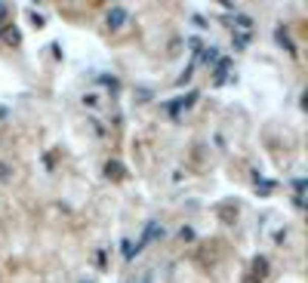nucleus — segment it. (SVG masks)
<instances>
[{
    "label": "nucleus",
    "instance_id": "obj_1",
    "mask_svg": "<svg viewBox=\"0 0 308 283\" xmlns=\"http://www.w3.org/2000/svg\"><path fill=\"white\" fill-rule=\"evenodd\" d=\"M105 179H111V182H124L127 179V170H124L121 160H108L105 164Z\"/></svg>",
    "mask_w": 308,
    "mask_h": 283
},
{
    "label": "nucleus",
    "instance_id": "obj_2",
    "mask_svg": "<svg viewBox=\"0 0 308 283\" xmlns=\"http://www.w3.org/2000/svg\"><path fill=\"white\" fill-rule=\"evenodd\" d=\"M268 271H272V265H268V259H265V256H256V259H253V277H256V280L262 283V280L268 277Z\"/></svg>",
    "mask_w": 308,
    "mask_h": 283
},
{
    "label": "nucleus",
    "instance_id": "obj_3",
    "mask_svg": "<svg viewBox=\"0 0 308 283\" xmlns=\"http://www.w3.org/2000/svg\"><path fill=\"white\" fill-rule=\"evenodd\" d=\"M124 19H127V10H124V7H111V10H108V16H105L108 28H121V25H124Z\"/></svg>",
    "mask_w": 308,
    "mask_h": 283
},
{
    "label": "nucleus",
    "instance_id": "obj_4",
    "mask_svg": "<svg viewBox=\"0 0 308 283\" xmlns=\"http://www.w3.org/2000/svg\"><path fill=\"white\" fill-rule=\"evenodd\" d=\"M0 40H4L7 47H19V40H22V31H19L16 25H10V28H4V34H0Z\"/></svg>",
    "mask_w": 308,
    "mask_h": 283
},
{
    "label": "nucleus",
    "instance_id": "obj_5",
    "mask_svg": "<svg viewBox=\"0 0 308 283\" xmlns=\"http://www.w3.org/2000/svg\"><path fill=\"white\" fill-rule=\"evenodd\" d=\"M179 240L191 244V240H195V228H191V225H182V228H179Z\"/></svg>",
    "mask_w": 308,
    "mask_h": 283
},
{
    "label": "nucleus",
    "instance_id": "obj_6",
    "mask_svg": "<svg viewBox=\"0 0 308 283\" xmlns=\"http://www.w3.org/2000/svg\"><path fill=\"white\" fill-rule=\"evenodd\" d=\"M201 59H204V65H216V59H219V53H216V50L210 47V50H204V53H201Z\"/></svg>",
    "mask_w": 308,
    "mask_h": 283
},
{
    "label": "nucleus",
    "instance_id": "obj_7",
    "mask_svg": "<svg viewBox=\"0 0 308 283\" xmlns=\"http://www.w3.org/2000/svg\"><path fill=\"white\" fill-rule=\"evenodd\" d=\"M278 44H281L284 50H290V53H293V44H290V37H287V31H284V28H278Z\"/></svg>",
    "mask_w": 308,
    "mask_h": 283
},
{
    "label": "nucleus",
    "instance_id": "obj_8",
    "mask_svg": "<svg viewBox=\"0 0 308 283\" xmlns=\"http://www.w3.org/2000/svg\"><path fill=\"white\" fill-rule=\"evenodd\" d=\"M7 13H10V7H7V4H0V19H7Z\"/></svg>",
    "mask_w": 308,
    "mask_h": 283
},
{
    "label": "nucleus",
    "instance_id": "obj_9",
    "mask_svg": "<svg viewBox=\"0 0 308 283\" xmlns=\"http://www.w3.org/2000/svg\"><path fill=\"white\" fill-rule=\"evenodd\" d=\"M244 283H259V280H256V277H253V274H250V277H247V280H244Z\"/></svg>",
    "mask_w": 308,
    "mask_h": 283
}]
</instances>
